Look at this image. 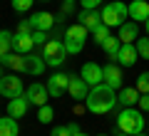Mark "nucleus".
<instances>
[{"label":"nucleus","mask_w":149,"mask_h":136,"mask_svg":"<svg viewBox=\"0 0 149 136\" xmlns=\"http://www.w3.org/2000/svg\"><path fill=\"white\" fill-rule=\"evenodd\" d=\"M65 3H74V0H65Z\"/></svg>","instance_id":"a19ab883"},{"label":"nucleus","mask_w":149,"mask_h":136,"mask_svg":"<svg viewBox=\"0 0 149 136\" xmlns=\"http://www.w3.org/2000/svg\"><path fill=\"white\" fill-rule=\"evenodd\" d=\"M0 79H3V69H0Z\"/></svg>","instance_id":"ea45409f"},{"label":"nucleus","mask_w":149,"mask_h":136,"mask_svg":"<svg viewBox=\"0 0 149 136\" xmlns=\"http://www.w3.org/2000/svg\"><path fill=\"white\" fill-rule=\"evenodd\" d=\"M137 89L139 94H149V72H142L137 77Z\"/></svg>","instance_id":"cd10ccee"},{"label":"nucleus","mask_w":149,"mask_h":136,"mask_svg":"<svg viewBox=\"0 0 149 136\" xmlns=\"http://www.w3.org/2000/svg\"><path fill=\"white\" fill-rule=\"evenodd\" d=\"M127 17H129V5H124L122 0H112L109 5H104V10H102V22H104L107 27L124 25Z\"/></svg>","instance_id":"20e7f679"},{"label":"nucleus","mask_w":149,"mask_h":136,"mask_svg":"<svg viewBox=\"0 0 149 136\" xmlns=\"http://www.w3.org/2000/svg\"><path fill=\"white\" fill-rule=\"evenodd\" d=\"M80 74H82V79H85L90 87H97V84L104 82V72H102V67L97 62H87L85 67L80 69Z\"/></svg>","instance_id":"1a4fd4ad"},{"label":"nucleus","mask_w":149,"mask_h":136,"mask_svg":"<svg viewBox=\"0 0 149 136\" xmlns=\"http://www.w3.org/2000/svg\"><path fill=\"white\" fill-rule=\"evenodd\" d=\"M92 35H95V42H97V45H102V42H104L107 37H109V27H107L104 22H102V25H97L95 30H92Z\"/></svg>","instance_id":"a878e982"},{"label":"nucleus","mask_w":149,"mask_h":136,"mask_svg":"<svg viewBox=\"0 0 149 136\" xmlns=\"http://www.w3.org/2000/svg\"><path fill=\"white\" fill-rule=\"evenodd\" d=\"M144 30H147V37H149V17H147V22H144Z\"/></svg>","instance_id":"c9c22d12"},{"label":"nucleus","mask_w":149,"mask_h":136,"mask_svg":"<svg viewBox=\"0 0 149 136\" xmlns=\"http://www.w3.org/2000/svg\"><path fill=\"white\" fill-rule=\"evenodd\" d=\"M117 129L124 131V134L134 136L139 131H144V111L134 109V106H124L117 116Z\"/></svg>","instance_id":"f03ea898"},{"label":"nucleus","mask_w":149,"mask_h":136,"mask_svg":"<svg viewBox=\"0 0 149 136\" xmlns=\"http://www.w3.org/2000/svg\"><path fill=\"white\" fill-rule=\"evenodd\" d=\"M52 136H72V131H70V126H55L52 129Z\"/></svg>","instance_id":"7c9ffc66"},{"label":"nucleus","mask_w":149,"mask_h":136,"mask_svg":"<svg viewBox=\"0 0 149 136\" xmlns=\"http://www.w3.org/2000/svg\"><path fill=\"white\" fill-rule=\"evenodd\" d=\"M117 136H129V134H124V131H119V134H117Z\"/></svg>","instance_id":"4c0bfd02"},{"label":"nucleus","mask_w":149,"mask_h":136,"mask_svg":"<svg viewBox=\"0 0 149 136\" xmlns=\"http://www.w3.org/2000/svg\"><path fill=\"white\" fill-rule=\"evenodd\" d=\"M87 27L80 25V22H74V25H70L67 30H65V50H67V55H80L82 47H85V40H87Z\"/></svg>","instance_id":"7ed1b4c3"},{"label":"nucleus","mask_w":149,"mask_h":136,"mask_svg":"<svg viewBox=\"0 0 149 136\" xmlns=\"http://www.w3.org/2000/svg\"><path fill=\"white\" fill-rule=\"evenodd\" d=\"M35 27H32L30 20H20V25H17V32H32Z\"/></svg>","instance_id":"72a5a7b5"},{"label":"nucleus","mask_w":149,"mask_h":136,"mask_svg":"<svg viewBox=\"0 0 149 136\" xmlns=\"http://www.w3.org/2000/svg\"><path fill=\"white\" fill-rule=\"evenodd\" d=\"M72 136H87V134H85V131H77V134H72Z\"/></svg>","instance_id":"e433bc0d"},{"label":"nucleus","mask_w":149,"mask_h":136,"mask_svg":"<svg viewBox=\"0 0 149 136\" xmlns=\"http://www.w3.org/2000/svg\"><path fill=\"white\" fill-rule=\"evenodd\" d=\"M0 94L5 99H15V97H22L25 94V87H22L20 77L17 74H5L0 79Z\"/></svg>","instance_id":"423d86ee"},{"label":"nucleus","mask_w":149,"mask_h":136,"mask_svg":"<svg viewBox=\"0 0 149 136\" xmlns=\"http://www.w3.org/2000/svg\"><path fill=\"white\" fill-rule=\"evenodd\" d=\"M65 57H67V50L62 40H47L42 45V59L47 62V67H60Z\"/></svg>","instance_id":"39448f33"},{"label":"nucleus","mask_w":149,"mask_h":136,"mask_svg":"<svg viewBox=\"0 0 149 136\" xmlns=\"http://www.w3.org/2000/svg\"><path fill=\"white\" fill-rule=\"evenodd\" d=\"M134 136H147V134H142V131H139V134H134Z\"/></svg>","instance_id":"58836bf2"},{"label":"nucleus","mask_w":149,"mask_h":136,"mask_svg":"<svg viewBox=\"0 0 149 136\" xmlns=\"http://www.w3.org/2000/svg\"><path fill=\"white\" fill-rule=\"evenodd\" d=\"M137 106H139V111H149V94H139Z\"/></svg>","instance_id":"2f4dec72"},{"label":"nucleus","mask_w":149,"mask_h":136,"mask_svg":"<svg viewBox=\"0 0 149 136\" xmlns=\"http://www.w3.org/2000/svg\"><path fill=\"white\" fill-rule=\"evenodd\" d=\"M134 47H137L139 57L149 59V37H144V40H139V37H137V42H134Z\"/></svg>","instance_id":"bb28decb"},{"label":"nucleus","mask_w":149,"mask_h":136,"mask_svg":"<svg viewBox=\"0 0 149 136\" xmlns=\"http://www.w3.org/2000/svg\"><path fill=\"white\" fill-rule=\"evenodd\" d=\"M67 126H70V131H72V134H77V131H82V129H80V124H77V121H70Z\"/></svg>","instance_id":"f704fd0d"},{"label":"nucleus","mask_w":149,"mask_h":136,"mask_svg":"<svg viewBox=\"0 0 149 136\" xmlns=\"http://www.w3.org/2000/svg\"><path fill=\"white\" fill-rule=\"evenodd\" d=\"M85 104H87V109H90L92 114H107V111H112L117 106V94H114V89H112L109 84L102 82V84H97V87L90 89Z\"/></svg>","instance_id":"f257e3e1"},{"label":"nucleus","mask_w":149,"mask_h":136,"mask_svg":"<svg viewBox=\"0 0 149 136\" xmlns=\"http://www.w3.org/2000/svg\"><path fill=\"white\" fill-rule=\"evenodd\" d=\"M117 101H119L122 106H134V104L139 101V89H137V87H122V89H119Z\"/></svg>","instance_id":"aec40b11"},{"label":"nucleus","mask_w":149,"mask_h":136,"mask_svg":"<svg viewBox=\"0 0 149 136\" xmlns=\"http://www.w3.org/2000/svg\"><path fill=\"white\" fill-rule=\"evenodd\" d=\"M13 50V35L8 30H0V57H5Z\"/></svg>","instance_id":"b1692460"},{"label":"nucleus","mask_w":149,"mask_h":136,"mask_svg":"<svg viewBox=\"0 0 149 136\" xmlns=\"http://www.w3.org/2000/svg\"><path fill=\"white\" fill-rule=\"evenodd\" d=\"M27 109H30V99H27V94L15 97V99L8 101V114H10L13 119H22V116L27 114Z\"/></svg>","instance_id":"ddd939ff"},{"label":"nucleus","mask_w":149,"mask_h":136,"mask_svg":"<svg viewBox=\"0 0 149 136\" xmlns=\"http://www.w3.org/2000/svg\"><path fill=\"white\" fill-rule=\"evenodd\" d=\"M137 57H139V52H137V47H134V42H132V45H122L114 59H117L122 67H134V64H137Z\"/></svg>","instance_id":"4468645a"},{"label":"nucleus","mask_w":149,"mask_h":136,"mask_svg":"<svg viewBox=\"0 0 149 136\" xmlns=\"http://www.w3.org/2000/svg\"><path fill=\"white\" fill-rule=\"evenodd\" d=\"M32 3L35 0H13V10L15 12H27L32 8Z\"/></svg>","instance_id":"c85d7f7f"},{"label":"nucleus","mask_w":149,"mask_h":136,"mask_svg":"<svg viewBox=\"0 0 149 136\" xmlns=\"http://www.w3.org/2000/svg\"><path fill=\"white\" fill-rule=\"evenodd\" d=\"M129 17H132L134 22H139V20L147 22V17H149V0H132V3H129Z\"/></svg>","instance_id":"dca6fc26"},{"label":"nucleus","mask_w":149,"mask_h":136,"mask_svg":"<svg viewBox=\"0 0 149 136\" xmlns=\"http://www.w3.org/2000/svg\"><path fill=\"white\" fill-rule=\"evenodd\" d=\"M70 97L77 101H85L87 94H90V84L82 79V74H70V87H67Z\"/></svg>","instance_id":"0eeeda50"},{"label":"nucleus","mask_w":149,"mask_h":136,"mask_svg":"<svg viewBox=\"0 0 149 136\" xmlns=\"http://www.w3.org/2000/svg\"><path fill=\"white\" fill-rule=\"evenodd\" d=\"M100 47L104 50L112 59H114V57H117V52H119V47H122V42H119V37H112V35H109V37H107V40L100 45Z\"/></svg>","instance_id":"5701e85b"},{"label":"nucleus","mask_w":149,"mask_h":136,"mask_svg":"<svg viewBox=\"0 0 149 136\" xmlns=\"http://www.w3.org/2000/svg\"><path fill=\"white\" fill-rule=\"evenodd\" d=\"M102 72H104V84H109L112 89H122L124 87V77H122L119 64H104Z\"/></svg>","instance_id":"9b49d317"},{"label":"nucleus","mask_w":149,"mask_h":136,"mask_svg":"<svg viewBox=\"0 0 149 136\" xmlns=\"http://www.w3.org/2000/svg\"><path fill=\"white\" fill-rule=\"evenodd\" d=\"M139 37V22H124V25H119V42L122 45H132V42H137Z\"/></svg>","instance_id":"2eb2a0df"},{"label":"nucleus","mask_w":149,"mask_h":136,"mask_svg":"<svg viewBox=\"0 0 149 136\" xmlns=\"http://www.w3.org/2000/svg\"><path fill=\"white\" fill-rule=\"evenodd\" d=\"M100 136H104V134H100Z\"/></svg>","instance_id":"79ce46f5"},{"label":"nucleus","mask_w":149,"mask_h":136,"mask_svg":"<svg viewBox=\"0 0 149 136\" xmlns=\"http://www.w3.org/2000/svg\"><path fill=\"white\" fill-rule=\"evenodd\" d=\"M20 134V126H17V121L13 119L10 114L3 116L0 119V136H17Z\"/></svg>","instance_id":"4be33fe9"},{"label":"nucleus","mask_w":149,"mask_h":136,"mask_svg":"<svg viewBox=\"0 0 149 136\" xmlns=\"http://www.w3.org/2000/svg\"><path fill=\"white\" fill-rule=\"evenodd\" d=\"M80 3H82V10H97L102 0H80Z\"/></svg>","instance_id":"473e14b6"},{"label":"nucleus","mask_w":149,"mask_h":136,"mask_svg":"<svg viewBox=\"0 0 149 136\" xmlns=\"http://www.w3.org/2000/svg\"><path fill=\"white\" fill-rule=\"evenodd\" d=\"M45 67H47V62H45L40 55H25V74H42L45 72Z\"/></svg>","instance_id":"f3484780"},{"label":"nucleus","mask_w":149,"mask_h":136,"mask_svg":"<svg viewBox=\"0 0 149 136\" xmlns=\"http://www.w3.org/2000/svg\"><path fill=\"white\" fill-rule=\"evenodd\" d=\"M30 22H32L35 30L47 32V30H52V25H55V15H50V12H37V15L30 17Z\"/></svg>","instance_id":"6ab92c4d"},{"label":"nucleus","mask_w":149,"mask_h":136,"mask_svg":"<svg viewBox=\"0 0 149 136\" xmlns=\"http://www.w3.org/2000/svg\"><path fill=\"white\" fill-rule=\"evenodd\" d=\"M77 20H80V25H85L87 30H95L97 25H102V12H97V10H82L80 15H77Z\"/></svg>","instance_id":"a211bd4d"},{"label":"nucleus","mask_w":149,"mask_h":136,"mask_svg":"<svg viewBox=\"0 0 149 136\" xmlns=\"http://www.w3.org/2000/svg\"><path fill=\"white\" fill-rule=\"evenodd\" d=\"M45 87H47L50 97H62L65 92H67L70 87V74H62V72H55L52 77L45 82Z\"/></svg>","instance_id":"6e6552de"},{"label":"nucleus","mask_w":149,"mask_h":136,"mask_svg":"<svg viewBox=\"0 0 149 136\" xmlns=\"http://www.w3.org/2000/svg\"><path fill=\"white\" fill-rule=\"evenodd\" d=\"M0 62L5 64V67H10L13 72H25V55H10L8 52L5 57H0Z\"/></svg>","instance_id":"412c9836"},{"label":"nucleus","mask_w":149,"mask_h":136,"mask_svg":"<svg viewBox=\"0 0 149 136\" xmlns=\"http://www.w3.org/2000/svg\"><path fill=\"white\" fill-rule=\"evenodd\" d=\"M32 47H35L32 32H17V35H13V50L17 55H30Z\"/></svg>","instance_id":"9d476101"},{"label":"nucleus","mask_w":149,"mask_h":136,"mask_svg":"<svg viewBox=\"0 0 149 136\" xmlns=\"http://www.w3.org/2000/svg\"><path fill=\"white\" fill-rule=\"evenodd\" d=\"M47 97H50V92H47V87H45V84L32 82L30 87H27V99H30V104L42 106V104H47Z\"/></svg>","instance_id":"f8f14e48"},{"label":"nucleus","mask_w":149,"mask_h":136,"mask_svg":"<svg viewBox=\"0 0 149 136\" xmlns=\"http://www.w3.org/2000/svg\"><path fill=\"white\" fill-rule=\"evenodd\" d=\"M32 40H35V45H45V40H47V32H42V30H32Z\"/></svg>","instance_id":"c756f323"},{"label":"nucleus","mask_w":149,"mask_h":136,"mask_svg":"<svg viewBox=\"0 0 149 136\" xmlns=\"http://www.w3.org/2000/svg\"><path fill=\"white\" fill-rule=\"evenodd\" d=\"M37 119H40V124H52L55 109H52L50 104H42V106H40V111H37Z\"/></svg>","instance_id":"393cba45"}]
</instances>
